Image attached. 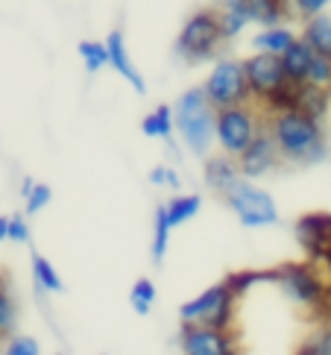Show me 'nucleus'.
Instances as JSON below:
<instances>
[{
    "mask_svg": "<svg viewBox=\"0 0 331 355\" xmlns=\"http://www.w3.org/2000/svg\"><path fill=\"white\" fill-rule=\"evenodd\" d=\"M331 0H290V6H294V15L302 18V21H311L316 15H323L328 9Z\"/></svg>",
    "mask_w": 331,
    "mask_h": 355,
    "instance_id": "obj_32",
    "label": "nucleus"
},
{
    "mask_svg": "<svg viewBox=\"0 0 331 355\" xmlns=\"http://www.w3.org/2000/svg\"><path fill=\"white\" fill-rule=\"evenodd\" d=\"M264 126H267V118H264L261 109H256V103L217 109V147H220V153L238 159L252 141H256Z\"/></svg>",
    "mask_w": 331,
    "mask_h": 355,
    "instance_id": "obj_6",
    "label": "nucleus"
},
{
    "mask_svg": "<svg viewBox=\"0 0 331 355\" xmlns=\"http://www.w3.org/2000/svg\"><path fill=\"white\" fill-rule=\"evenodd\" d=\"M296 355H302V352H296Z\"/></svg>",
    "mask_w": 331,
    "mask_h": 355,
    "instance_id": "obj_39",
    "label": "nucleus"
},
{
    "mask_svg": "<svg viewBox=\"0 0 331 355\" xmlns=\"http://www.w3.org/2000/svg\"><path fill=\"white\" fill-rule=\"evenodd\" d=\"M76 53H80L88 73H100L103 68H109V47H106V42H80L76 44Z\"/></svg>",
    "mask_w": 331,
    "mask_h": 355,
    "instance_id": "obj_24",
    "label": "nucleus"
},
{
    "mask_svg": "<svg viewBox=\"0 0 331 355\" xmlns=\"http://www.w3.org/2000/svg\"><path fill=\"white\" fill-rule=\"evenodd\" d=\"M296 106H299V85L287 83L267 100V103L261 106V112L264 115H282V112H296Z\"/></svg>",
    "mask_w": 331,
    "mask_h": 355,
    "instance_id": "obj_26",
    "label": "nucleus"
},
{
    "mask_svg": "<svg viewBox=\"0 0 331 355\" xmlns=\"http://www.w3.org/2000/svg\"><path fill=\"white\" fill-rule=\"evenodd\" d=\"M302 355H331V323L316 326L314 332L305 338V344L299 347Z\"/></svg>",
    "mask_w": 331,
    "mask_h": 355,
    "instance_id": "obj_28",
    "label": "nucleus"
},
{
    "mask_svg": "<svg viewBox=\"0 0 331 355\" xmlns=\"http://www.w3.org/2000/svg\"><path fill=\"white\" fill-rule=\"evenodd\" d=\"M0 241H9V218L0 214Z\"/></svg>",
    "mask_w": 331,
    "mask_h": 355,
    "instance_id": "obj_35",
    "label": "nucleus"
},
{
    "mask_svg": "<svg viewBox=\"0 0 331 355\" xmlns=\"http://www.w3.org/2000/svg\"><path fill=\"white\" fill-rule=\"evenodd\" d=\"M328 92H331V88H328Z\"/></svg>",
    "mask_w": 331,
    "mask_h": 355,
    "instance_id": "obj_40",
    "label": "nucleus"
},
{
    "mask_svg": "<svg viewBox=\"0 0 331 355\" xmlns=\"http://www.w3.org/2000/svg\"><path fill=\"white\" fill-rule=\"evenodd\" d=\"M226 39L220 30V12L217 9H197L190 15L179 35H176V56L188 65H199V62L214 59L223 50Z\"/></svg>",
    "mask_w": 331,
    "mask_h": 355,
    "instance_id": "obj_4",
    "label": "nucleus"
},
{
    "mask_svg": "<svg viewBox=\"0 0 331 355\" xmlns=\"http://www.w3.org/2000/svg\"><path fill=\"white\" fill-rule=\"evenodd\" d=\"M18 326V302L12 297V291L0 282V340L12 338Z\"/></svg>",
    "mask_w": 331,
    "mask_h": 355,
    "instance_id": "obj_27",
    "label": "nucleus"
},
{
    "mask_svg": "<svg viewBox=\"0 0 331 355\" xmlns=\"http://www.w3.org/2000/svg\"><path fill=\"white\" fill-rule=\"evenodd\" d=\"M299 39L305 44H311L316 53H331V18L323 12V15L305 21V30H302Z\"/></svg>",
    "mask_w": 331,
    "mask_h": 355,
    "instance_id": "obj_23",
    "label": "nucleus"
},
{
    "mask_svg": "<svg viewBox=\"0 0 331 355\" xmlns=\"http://www.w3.org/2000/svg\"><path fill=\"white\" fill-rule=\"evenodd\" d=\"M150 182L156 188H170V191H179L182 176H179V171H176L173 164H156V168L150 171Z\"/></svg>",
    "mask_w": 331,
    "mask_h": 355,
    "instance_id": "obj_30",
    "label": "nucleus"
},
{
    "mask_svg": "<svg viewBox=\"0 0 331 355\" xmlns=\"http://www.w3.org/2000/svg\"><path fill=\"white\" fill-rule=\"evenodd\" d=\"M328 109H331V92L328 88L311 85V83L299 85V106H296V112H305V115L323 121L328 115Z\"/></svg>",
    "mask_w": 331,
    "mask_h": 355,
    "instance_id": "obj_19",
    "label": "nucleus"
},
{
    "mask_svg": "<svg viewBox=\"0 0 331 355\" xmlns=\"http://www.w3.org/2000/svg\"><path fill=\"white\" fill-rule=\"evenodd\" d=\"M308 83L311 85H320V88H331V53H316V50H314Z\"/></svg>",
    "mask_w": 331,
    "mask_h": 355,
    "instance_id": "obj_29",
    "label": "nucleus"
},
{
    "mask_svg": "<svg viewBox=\"0 0 331 355\" xmlns=\"http://www.w3.org/2000/svg\"><path fill=\"white\" fill-rule=\"evenodd\" d=\"M170 232H173V226H170L168 211H164V202H161L156 214H152V244H150L152 264H164V256H168V250H170Z\"/></svg>",
    "mask_w": 331,
    "mask_h": 355,
    "instance_id": "obj_21",
    "label": "nucleus"
},
{
    "mask_svg": "<svg viewBox=\"0 0 331 355\" xmlns=\"http://www.w3.org/2000/svg\"><path fill=\"white\" fill-rule=\"evenodd\" d=\"M106 47H109V68L118 71L120 77L144 97L147 94V80L141 77V71L135 68V62H132L129 50H126V42H123V33L120 30H111L109 39H106Z\"/></svg>",
    "mask_w": 331,
    "mask_h": 355,
    "instance_id": "obj_14",
    "label": "nucleus"
},
{
    "mask_svg": "<svg viewBox=\"0 0 331 355\" xmlns=\"http://www.w3.org/2000/svg\"><path fill=\"white\" fill-rule=\"evenodd\" d=\"M325 270H328V285H331V261L325 264Z\"/></svg>",
    "mask_w": 331,
    "mask_h": 355,
    "instance_id": "obj_38",
    "label": "nucleus"
},
{
    "mask_svg": "<svg viewBox=\"0 0 331 355\" xmlns=\"http://www.w3.org/2000/svg\"><path fill=\"white\" fill-rule=\"evenodd\" d=\"M202 209V197L199 194H176L164 202V211H168V220L170 226H185L188 220H194Z\"/></svg>",
    "mask_w": 331,
    "mask_h": 355,
    "instance_id": "obj_20",
    "label": "nucleus"
},
{
    "mask_svg": "<svg viewBox=\"0 0 331 355\" xmlns=\"http://www.w3.org/2000/svg\"><path fill=\"white\" fill-rule=\"evenodd\" d=\"M33 279L42 294H62L65 291V282H62L59 270L53 268V261H47L42 252H33Z\"/></svg>",
    "mask_w": 331,
    "mask_h": 355,
    "instance_id": "obj_22",
    "label": "nucleus"
},
{
    "mask_svg": "<svg viewBox=\"0 0 331 355\" xmlns=\"http://www.w3.org/2000/svg\"><path fill=\"white\" fill-rule=\"evenodd\" d=\"M33 188H35V180H24V185H21V197L27 200V197H30V191H33Z\"/></svg>",
    "mask_w": 331,
    "mask_h": 355,
    "instance_id": "obj_36",
    "label": "nucleus"
},
{
    "mask_svg": "<svg viewBox=\"0 0 331 355\" xmlns=\"http://www.w3.org/2000/svg\"><path fill=\"white\" fill-rule=\"evenodd\" d=\"M299 42V35L290 30V27H267V30H258L256 39H252V47H256V53H267V56H276L282 59L290 47Z\"/></svg>",
    "mask_w": 331,
    "mask_h": 355,
    "instance_id": "obj_16",
    "label": "nucleus"
},
{
    "mask_svg": "<svg viewBox=\"0 0 331 355\" xmlns=\"http://www.w3.org/2000/svg\"><path fill=\"white\" fill-rule=\"evenodd\" d=\"M208 103L214 109H229V106H247L252 103V94H249V85H247V73H244V62L238 59H220L217 65L211 68L206 85Z\"/></svg>",
    "mask_w": 331,
    "mask_h": 355,
    "instance_id": "obj_7",
    "label": "nucleus"
},
{
    "mask_svg": "<svg viewBox=\"0 0 331 355\" xmlns=\"http://www.w3.org/2000/svg\"><path fill=\"white\" fill-rule=\"evenodd\" d=\"M238 297L240 294L232 288V282L223 279V282L206 288L199 297L182 302V306H179V320L182 323H197V326H211V329L232 332Z\"/></svg>",
    "mask_w": 331,
    "mask_h": 355,
    "instance_id": "obj_5",
    "label": "nucleus"
},
{
    "mask_svg": "<svg viewBox=\"0 0 331 355\" xmlns=\"http://www.w3.org/2000/svg\"><path fill=\"white\" fill-rule=\"evenodd\" d=\"M3 355H42V347H38L35 338L18 335V338H12L9 344H6V352Z\"/></svg>",
    "mask_w": 331,
    "mask_h": 355,
    "instance_id": "obj_33",
    "label": "nucleus"
},
{
    "mask_svg": "<svg viewBox=\"0 0 331 355\" xmlns=\"http://www.w3.org/2000/svg\"><path fill=\"white\" fill-rule=\"evenodd\" d=\"M273 282L290 302H296V306L308 309V311L325 314L328 300H331V285H328V276H323L320 264H314L308 259L287 261L273 270Z\"/></svg>",
    "mask_w": 331,
    "mask_h": 355,
    "instance_id": "obj_3",
    "label": "nucleus"
},
{
    "mask_svg": "<svg viewBox=\"0 0 331 355\" xmlns=\"http://www.w3.org/2000/svg\"><path fill=\"white\" fill-rule=\"evenodd\" d=\"M244 9L252 24H258L261 30L267 27H282L285 21L294 18V6L290 0H244Z\"/></svg>",
    "mask_w": 331,
    "mask_h": 355,
    "instance_id": "obj_15",
    "label": "nucleus"
},
{
    "mask_svg": "<svg viewBox=\"0 0 331 355\" xmlns=\"http://www.w3.org/2000/svg\"><path fill=\"white\" fill-rule=\"evenodd\" d=\"M278 162H282V156H278L276 141L270 138V132H267V126H264L256 141L238 156V168H240V176H244V180H261V176L276 171Z\"/></svg>",
    "mask_w": 331,
    "mask_h": 355,
    "instance_id": "obj_12",
    "label": "nucleus"
},
{
    "mask_svg": "<svg viewBox=\"0 0 331 355\" xmlns=\"http://www.w3.org/2000/svg\"><path fill=\"white\" fill-rule=\"evenodd\" d=\"M50 200H53V191H50V185H44V182H35V188L30 191V197L24 200L27 202V214H38V211H44V206H50Z\"/></svg>",
    "mask_w": 331,
    "mask_h": 355,
    "instance_id": "obj_31",
    "label": "nucleus"
},
{
    "mask_svg": "<svg viewBox=\"0 0 331 355\" xmlns=\"http://www.w3.org/2000/svg\"><path fill=\"white\" fill-rule=\"evenodd\" d=\"M244 73H247L252 103H258V106H264L282 85H287L282 59L267 56V53H252L249 59H244Z\"/></svg>",
    "mask_w": 331,
    "mask_h": 355,
    "instance_id": "obj_9",
    "label": "nucleus"
},
{
    "mask_svg": "<svg viewBox=\"0 0 331 355\" xmlns=\"http://www.w3.org/2000/svg\"><path fill=\"white\" fill-rule=\"evenodd\" d=\"M267 132L276 141V150L287 164H316L328 153L323 121L305 112H282V115H264Z\"/></svg>",
    "mask_w": 331,
    "mask_h": 355,
    "instance_id": "obj_1",
    "label": "nucleus"
},
{
    "mask_svg": "<svg viewBox=\"0 0 331 355\" xmlns=\"http://www.w3.org/2000/svg\"><path fill=\"white\" fill-rule=\"evenodd\" d=\"M9 241H15V244H30V223L24 214H12L9 218Z\"/></svg>",
    "mask_w": 331,
    "mask_h": 355,
    "instance_id": "obj_34",
    "label": "nucleus"
},
{
    "mask_svg": "<svg viewBox=\"0 0 331 355\" xmlns=\"http://www.w3.org/2000/svg\"><path fill=\"white\" fill-rule=\"evenodd\" d=\"M176 135L194 156H208L211 144H217V109L208 103L202 88H188L173 103Z\"/></svg>",
    "mask_w": 331,
    "mask_h": 355,
    "instance_id": "obj_2",
    "label": "nucleus"
},
{
    "mask_svg": "<svg viewBox=\"0 0 331 355\" xmlns=\"http://www.w3.org/2000/svg\"><path fill=\"white\" fill-rule=\"evenodd\" d=\"M141 132L147 138H156L173 147V135H176V118H173V106H156L150 115L141 121Z\"/></svg>",
    "mask_w": 331,
    "mask_h": 355,
    "instance_id": "obj_18",
    "label": "nucleus"
},
{
    "mask_svg": "<svg viewBox=\"0 0 331 355\" xmlns=\"http://www.w3.org/2000/svg\"><path fill=\"white\" fill-rule=\"evenodd\" d=\"M325 317H328V323H331V300H328V309H325Z\"/></svg>",
    "mask_w": 331,
    "mask_h": 355,
    "instance_id": "obj_37",
    "label": "nucleus"
},
{
    "mask_svg": "<svg viewBox=\"0 0 331 355\" xmlns=\"http://www.w3.org/2000/svg\"><path fill=\"white\" fill-rule=\"evenodd\" d=\"M223 200H226V206L235 211L240 226H247V230H261V226L278 223L276 200L267 194L264 188L252 185L249 180H240Z\"/></svg>",
    "mask_w": 331,
    "mask_h": 355,
    "instance_id": "obj_8",
    "label": "nucleus"
},
{
    "mask_svg": "<svg viewBox=\"0 0 331 355\" xmlns=\"http://www.w3.org/2000/svg\"><path fill=\"white\" fill-rule=\"evenodd\" d=\"M311 62H314V47L305 44V42L299 39V42L282 56V68H285L287 83H294V85H305V83H308Z\"/></svg>",
    "mask_w": 331,
    "mask_h": 355,
    "instance_id": "obj_17",
    "label": "nucleus"
},
{
    "mask_svg": "<svg viewBox=\"0 0 331 355\" xmlns=\"http://www.w3.org/2000/svg\"><path fill=\"white\" fill-rule=\"evenodd\" d=\"M296 241L305 259L314 264H325L331 252V214L328 211H308L294 226Z\"/></svg>",
    "mask_w": 331,
    "mask_h": 355,
    "instance_id": "obj_10",
    "label": "nucleus"
},
{
    "mask_svg": "<svg viewBox=\"0 0 331 355\" xmlns=\"http://www.w3.org/2000/svg\"><path fill=\"white\" fill-rule=\"evenodd\" d=\"M156 297L159 294H156V285H152V279L141 276V279H135V285L129 291V306H132L135 314L147 317L152 311V306H156Z\"/></svg>",
    "mask_w": 331,
    "mask_h": 355,
    "instance_id": "obj_25",
    "label": "nucleus"
},
{
    "mask_svg": "<svg viewBox=\"0 0 331 355\" xmlns=\"http://www.w3.org/2000/svg\"><path fill=\"white\" fill-rule=\"evenodd\" d=\"M179 349L182 355H238L232 332L211 329V326H197V323H182Z\"/></svg>",
    "mask_w": 331,
    "mask_h": 355,
    "instance_id": "obj_11",
    "label": "nucleus"
},
{
    "mask_svg": "<svg viewBox=\"0 0 331 355\" xmlns=\"http://www.w3.org/2000/svg\"><path fill=\"white\" fill-rule=\"evenodd\" d=\"M202 180H206V185L214 194L226 197L244 176H240L238 159L220 153V156H206V162H202Z\"/></svg>",
    "mask_w": 331,
    "mask_h": 355,
    "instance_id": "obj_13",
    "label": "nucleus"
}]
</instances>
